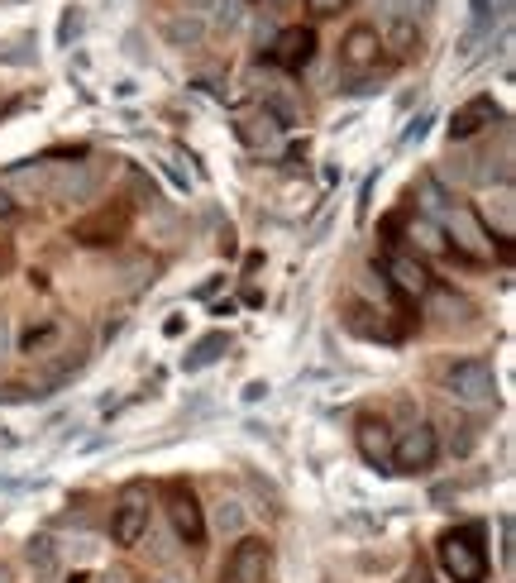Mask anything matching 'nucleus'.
<instances>
[{
	"label": "nucleus",
	"instance_id": "1",
	"mask_svg": "<svg viewBox=\"0 0 516 583\" xmlns=\"http://www.w3.org/2000/svg\"><path fill=\"white\" fill-rule=\"evenodd\" d=\"M440 564L454 583H483L488 574V555H483V531L478 526H459L440 536Z\"/></svg>",
	"mask_w": 516,
	"mask_h": 583
},
{
	"label": "nucleus",
	"instance_id": "2",
	"mask_svg": "<svg viewBox=\"0 0 516 583\" xmlns=\"http://www.w3.org/2000/svg\"><path fill=\"white\" fill-rule=\"evenodd\" d=\"M445 392H450L454 402H464V407H488L497 402V373L488 359H459V364L445 373Z\"/></svg>",
	"mask_w": 516,
	"mask_h": 583
},
{
	"label": "nucleus",
	"instance_id": "3",
	"mask_svg": "<svg viewBox=\"0 0 516 583\" xmlns=\"http://www.w3.org/2000/svg\"><path fill=\"white\" fill-rule=\"evenodd\" d=\"M149 531V488L144 483H125L115 497V521H110V536L120 545H139Z\"/></svg>",
	"mask_w": 516,
	"mask_h": 583
},
{
	"label": "nucleus",
	"instance_id": "4",
	"mask_svg": "<svg viewBox=\"0 0 516 583\" xmlns=\"http://www.w3.org/2000/svg\"><path fill=\"white\" fill-rule=\"evenodd\" d=\"M445 235L454 239V254H464L473 263H488L493 259V235L483 230V220L464 211V206H454L450 216H445Z\"/></svg>",
	"mask_w": 516,
	"mask_h": 583
},
{
	"label": "nucleus",
	"instance_id": "5",
	"mask_svg": "<svg viewBox=\"0 0 516 583\" xmlns=\"http://www.w3.org/2000/svg\"><path fill=\"white\" fill-rule=\"evenodd\" d=\"M101 177H106V168H101V163H72V168H53V173H48V196H58V201H91V196L101 192Z\"/></svg>",
	"mask_w": 516,
	"mask_h": 583
},
{
	"label": "nucleus",
	"instance_id": "6",
	"mask_svg": "<svg viewBox=\"0 0 516 583\" xmlns=\"http://www.w3.org/2000/svg\"><path fill=\"white\" fill-rule=\"evenodd\" d=\"M435 454H440V440H435L430 426H411V431H402V440H392V464H397V469H407V474L430 469V464H435Z\"/></svg>",
	"mask_w": 516,
	"mask_h": 583
},
{
	"label": "nucleus",
	"instance_id": "7",
	"mask_svg": "<svg viewBox=\"0 0 516 583\" xmlns=\"http://www.w3.org/2000/svg\"><path fill=\"white\" fill-rule=\"evenodd\" d=\"M129 230V206H101L96 216H86L72 225V239H82V244H110V239H120Z\"/></svg>",
	"mask_w": 516,
	"mask_h": 583
},
{
	"label": "nucleus",
	"instance_id": "8",
	"mask_svg": "<svg viewBox=\"0 0 516 583\" xmlns=\"http://www.w3.org/2000/svg\"><path fill=\"white\" fill-rule=\"evenodd\" d=\"M268 58L282 67V72H301V67L316 58V34L311 29H282L273 48H268Z\"/></svg>",
	"mask_w": 516,
	"mask_h": 583
},
{
	"label": "nucleus",
	"instance_id": "9",
	"mask_svg": "<svg viewBox=\"0 0 516 583\" xmlns=\"http://www.w3.org/2000/svg\"><path fill=\"white\" fill-rule=\"evenodd\" d=\"M387 278H392V287H397L402 297H411V302L435 292V282H430V273H426V263L411 259V254H387Z\"/></svg>",
	"mask_w": 516,
	"mask_h": 583
},
{
	"label": "nucleus",
	"instance_id": "10",
	"mask_svg": "<svg viewBox=\"0 0 516 583\" xmlns=\"http://www.w3.org/2000/svg\"><path fill=\"white\" fill-rule=\"evenodd\" d=\"M502 120V110L488 101V96H473L469 106H459L454 110V120H450V139L454 144H464V139H473L478 130H488V125H497Z\"/></svg>",
	"mask_w": 516,
	"mask_h": 583
},
{
	"label": "nucleus",
	"instance_id": "11",
	"mask_svg": "<svg viewBox=\"0 0 516 583\" xmlns=\"http://www.w3.org/2000/svg\"><path fill=\"white\" fill-rule=\"evenodd\" d=\"M168 517H172V531H177V540H187V545H201V536H206V521H201V507H196L192 493L172 488V493H168Z\"/></svg>",
	"mask_w": 516,
	"mask_h": 583
},
{
	"label": "nucleus",
	"instance_id": "12",
	"mask_svg": "<svg viewBox=\"0 0 516 583\" xmlns=\"http://www.w3.org/2000/svg\"><path fill=\"white\" fill-rule=\"evenodd\" d=\"M230 583H268V545L263 540H239L235 545Z\"/></svg>",
	"mask_w": 516,
	"mask_h": 583
},
{
	"label": "nucleus",
	"instance_id": "13",
	"mask_svg": "<svg viewBox=\"0 0 516 583\" xmlns=\"http://www.w3.org/2000/svg\"><path fill=\"white\" fill-rule=\"evenodd\" d=\"M359 454H364L373 469H387L392 464V431H387L383 416H364L359 421Z\"/></svg>",
	"mask_w": 516,
	"mask_h": 583
},
{
	"label": "nucleus",
	"instance_id": "14",
	"mask_svg": "<svg viewBox=\"0 0 516 583\" xmlns=\"http://www.w3.org/2000/svg\"><path fill=\"white\" fill-rule=\"evenodd\" d=\"M378 48H383L378 29L359 24V29H349V34H344L340 58H344V67H373V63H378Z\"/></svg>",
	"mask_w": 516,
	"mask_h": 583
},
{
	"label": "nucleus",
	"instance_id": "15",
	"mask_svg": "<svg viewBox=\"0 0 516 583\" xmlns=\"http://www.w3.org/2000/svg\"><path fill=\"white\" fill-rule=\"evenodd\" d=\"M163 39H168L172 48H196L206 39V24L196 20V15H172V20L163 24Z\"/></svg>",
	"mask_w": 516,
	"mask_h": 583
},
{
	"label": "nucleus",
	"instance_id": "16",
	"mask_svg": "<svg viewBox=\"0 0 516 583\" xmlns=\"http://www.w3.org/2000/svg\"><path fill=\"white\" fill-rule=\"evenodd\" d=\"M24 560H29V569L39 574V579H53L58 574V550H53V540H29V550H24Z\"/></svg>",
	"mask_w": 516,
	"mask_h": 583
},
{
	"label": "nucleus",
	"instance_id": "17",
	"mask_svg": "<svg viewBox=\"0 0 516 583\" xmlns=\"http://www.w3.org/2000/svg\"><path fill=\"white\" fill-rule=\"evenodd\" d=\"M48 173H53L48 163H39V168H10L0 182H5V187H24V192L43 196V192H48Z\"/></svg>",
	"mask_w": 516,
	"mask_h": 583
},
{
	"label": "nucleus",
	"instance_id": "18",
	"mask_svg": "<svg viewBox=\"0 0 516 583\" xmlns=\"http://www.w3.org/2000/svg\"><path fill=\"white\" fill-rule=\"evenodd\" d=\"M225 349H230V340H225V335H206V340H201V345H196L192 354H187V359H182V368H187V373H196V368L215 364V359H220V354H225Z\"/></svg>",
	"mask_w": 516,
	"mask_h": 583
},
{
	"label": "nucleus",
	"instance_id": "19",
	"mask_svg": "<svg viewBox=\"0 0 516 583\" xmlns=\"http://www.w3.org/2000/svg\"><path fill=\"white\" fill-rule=\"evenodd\" d=\"M215 531L220 536H239L244 531V507H239L235 497H220L215 502Z\"/></svg>",
	"mask_w": 516,
	"mask_h": 583
},
{
	"label": "nucleus",
	"instance_id": "20",
	"mask_svg": "<svg viewBox=\"0 0 516 583\" xmlns=\"http://www.w3.org/2000/svg\"><path fill=\"white\" fill-rule=\"evenodd\" d=\"M387 39H392V48H397L402 58L421 53V39H416V29H411V20H402V15H392V24H387Z\"/></svg>",
	"mask_w": 516,
	"mask_h": 583
},
{
	"label": "nucleus",
	"instance_id": "21",
	"mask_svg": "<svg viewBox=\"0 0 516 583\" xmlns=\"http://www.w3.org/2000/svg\"><path fill=\"white\" fill-rule=\"evenodd\" d=\"M201 10H206V15H211L220 29H235V24L244 20V0H206Z\"/></svg>",
	"mask_w": 516,
	"mask_h": 583
},
{
	"label": "nucleus",
	"instance_id": "22",
	"mask_svg": "<svg viewBox=\"0 0 516 583\" xmlns=\"http://www.w3.org/2000/svg\"><path fill=\"white\" fill-rule=\"evenodd\" d=\"M488 211L497 216V230H502V235H512V216H516V206H512V192H507V187H502V192H497L493 201H488Z\"/></svg>",
	"mask_w": 516,
	"mask_h": 583
},
{
	"label": "nucleus",
	"instance_id": "23",
	"mask_svg": "<svg viewBox=\"0 0 516 583\" xmlns=\"http://www.w3.org/2000/svg\"><path fill=\"white\" fill-rule=\"evenodd\" d=\"M239 134H244L249 144H273V139H278V125L263 115V120H244V125H239Z\"/></svg>",
	"mask_w": 516,
	"mask_h": 583
},
{
	"label": "nucleus",
	"instance_id": "24",
	"mask_svg": "<svg viewBox=\"0 0 516 583\" xmlns=\"http://www.w3.org/2000/svg\"><path fill=\"white\" fill-rule=\"evenodd\" d=\"M411 239H416L426 254H445V239H440V230H435L430 220H416V225H411Z\"/></svg>",
	"mask_w": 516,
	"mask_h": 583
},
{
	"label": "nucleus",
	"instance_id": "25",
	"mask_svg": "<svg viewBox=\"0 0 516 583\" xmlns=\"http://www.w3.org/2000/svg\"><path fill=\"white\" fill-rule=\"evenodd\" d=\"M153 273V263L149 259H129L120 263V287H144V278Z\"/></svg>",
	"mask_w": 516,
	"mask_h": 583
},
{
	"label": "nucleus",
	"instance_id": "26",
	"mask_svg": "<svg viewBox=\"0 0 516 583\" xmlns=\"http://www.w3.org/2000/svg\"><path fill=\"white\" fill-rule=\"evenodd\" d=\"M153 230H158V239H168V244H172V235H177V220H172L168 211H153Z\"/></svg>",
	"mask_w": 516,
	"mask_h": 583
},
{
	"label": "nucleus",
	"instance_id": "27",
	"mask_svg": "<svg viewBox=\"0 0 516 583\" xmlns=\"http://www.w3.org/2000/svg\"><path fill=\"white\" fill-rule=\"evenodd\" d=\"M77 29H82V15H77V5H72V10H67V15H63V29H58V39H63V44H67V39H72Z\"/></svg>",
	"mask_w": 516,
	"mask_h": 583
},
{
	"label": "nucleus",
	"instance_id": "28",
	"mask_svg": "<svg viewBox=\"0 0 516 583\" xmlns=\"http://www.w3.org/2000/svg\"><path fill=\"white\" fill-rule=\"evenodd\" d=\"M0 220H20V206H15V196L0 187Z\"/></svg>",
	"mask_w": 516,
	"mask_h": 583
},
{
	"label": "nucleus",
	"instance_id": "29",
	"mask_svg": "<svg viewBox=\"0 0 516 583\" xmlns=\"http://www.w3.org/2000/svg\"><path fill=\"white\" fill-rule=\"evenodd\" d=\"M306 5H311L316 15H340L344 10V0H306Z\"/></svg>",
	"mask_w": 516,
	"mask_h": 583
},
{
	"label": "nucleus",
	"instance_id": "30",
	"mask_svg": "<svg viewBox=\"0 0 516 583\" xmlns=\"http://www.w3.org/2000/svg\"><path fill=\"white\" fill-rule=\"evenodd\" d=\"M426 125H430V115H421V120H411V130L402 134V144H416V139L426 134Z\"/></svg>",
	"mask_w": 516,
	"mask_h": 583
},
{
	"label": "nucleus",
	"instance_id": "31",
	"mask_svg": "<svg viewBox=\"0 0 516 583\" xmlns=\"http://www.w3.org/2000/svg\"><path fill=\"white\" fill-rule=\"evenodd\" d=\"M502 560L512 564V521L502 517Z\"/></svg>",
	"mask_w": 516,
	"mask_h": 583
},
{
	"label": "nucleus",
	"instance_id": "32",
	"mask_svg": "<svg viewBox=\"0 0 516 583\" xmlns=\"http://www.w3.org/2000/svg\"><path fill=\"white\" fill-rule=\"evenodd\" d=\"M5 354H10V321L0 316V359H5Z\"/></svg>",
	"mask_w": 516,
	"mask_h": 583
},
{
	"label": "nucleus",
	"instance_id": "33",
	"mask_svg": "<svg viewBox=\"0 0 516 583\" xmlns=\"http://www.w3.org/2000/svg\"><path fill=\"white\" fill-rule=\"evenodd\" d=\"M263 392H268V383H249V388H244V397H249V402H258Z\"/></svg>",
	"mask_w": 516,
	"mask_h": 583
},
{
	"label": "nucleus",
	"instance_id": "34",
	"mask_svg": "<svg viewBox=\"0 0 516 583\" xmlns=\"http://www.w3.org/2000/svg\"><path fill=\"white\" fill-rule=\"evenodd\" d=\"M0 583H15V569H10L5 560H0Z\"/></svg>",
	"mask_w": 516,
	"mask_h": 583
},
{
	"label": "nucleus",
	"instance_id": "35",
	"mask_svg": "<svg viewBox=\"0 0 516 583\" xmlns=\"http://www.w3.org/2000/svg\"><path fill=\"white\" fill-rule=\"evenodd\" d=\"M101 583H129V574H120V569H110V574H106V579H101Z\"/></svg>",
	"mask_w": 516,
	"mask_h": 583
},
{
	"label": "nucleus",
	"instance_id": "36",
	"mask_svg": "<svg viewBox=\"0 0 516 583\" xmlns=\"http://www.w3.org/2000/svg\"><path fill=\"white\" fill-rule=\"evenodd\" d=\"M5 268H10V249H0V273H5Z\"/></svg>",
	"mask_w": 516,
	"mask_h": 583
},
{
	"label": "nucleus",
	"instance_id": "37",
	"mask_svg": "<svg viewBox=\"0 0 516 583\" xmlns=\"http://www.w3.org/2000/svg\"><path fill=\"white\" fill-rule=\"evenodd\" d=\"M72 583H86V579H82V574H72Z\"/></svg>",
	"mask_w": 516,
	"mask_h": 583
}]
</instances>
